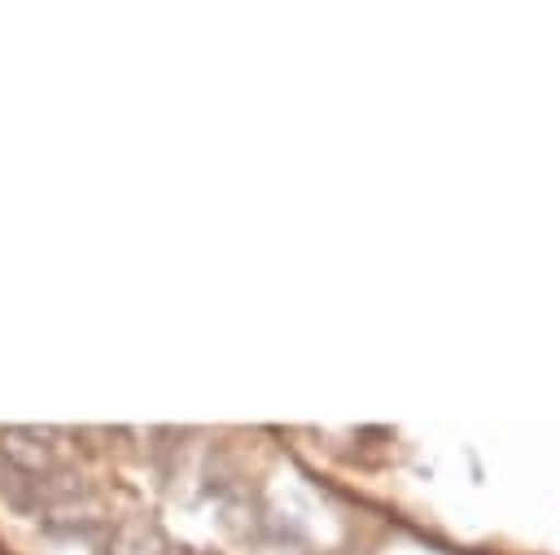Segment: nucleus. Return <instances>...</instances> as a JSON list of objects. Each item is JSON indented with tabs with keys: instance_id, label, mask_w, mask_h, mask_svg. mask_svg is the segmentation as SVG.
Returning a JSON list of instances; mask_svg holds the SVG:
<instances>
[{
	"instance_id": "obj_1",
	"label": "nucleus",
	"mask_w": 560,
	"mask_h": 555,
	"mask_svg": "<svg viewBox=\"0 0 560 555\" xmlns=\"http://www.w3.org/2000/svg\"><path fill=\"white\" fill-rule=\"evenodd\" d=\"M61 468V433L35 424L0 428V472L9 476H48Z\"/></svg>"
},
{
	"instance_id": "obj_2",
	"label": "nucleus",
	"mask_w": 560,
	"mask_h": 555,
	"mask_svg": "<svg viewBox=\"0 0 560 555\" xmlns=\"http://www.w3.org/2000/svg\"><path fill=\"white\" fill-rule=\"evenodd\" d=\"M39 529L52 533V538H92V533L109 529V507L92 485H83V489L66 494L61 503H52L39 516Z\"/></svg>"
},
{
	"instance_id": "obj_3",
	"label": "nucleus",
	"mask_w": 560,
	"mask_h": 555,
	"mask_svg": "<svg viewBox=\"0 0 560 555\" xmlns=\"http://www.w3.org/2000/svg\"><path fill=\"white\" fill-rule=\"evenodd\" d=\"M101 555H171V538L153 516H122L105 529Z\"/></svg>"
}]
</instances>
